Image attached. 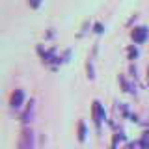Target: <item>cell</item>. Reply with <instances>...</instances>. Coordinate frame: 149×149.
<instances>
[{"label":"cell","mask_w":149,"mask_h":149,"mask_svg":"<svg viewBox=\"0 0 149 149\" xmlns=\"http://www.w3.org/2000/svg\"><path fill=\"white\" fill-rule=\"evenodd\" d=\"M132 37L136 41H143V37H146V28H138V30L132 34Z\"/></svg>","instance_id":"1"},{"label":"cell","mask_w":149,"mask_h":149,"mask_svg":"<svg viewBox=\"0 0 149 149\" xmlns=\"http://www.w3.org/2000/svg\"><path fill=\"white\" fill-rule=\"evenodd\" d=\"M21 99H22V91H17L15 95H13V106H15V108H17V106H21V104H19Z\"/></svg>","instance_id":"2"},{"label":"cell","mask_w":149,"mask_h":149,"mask_svg":"<svg viewBox=\"0 0 149 149\" xmlns=\"http://www.w3.org/2000/svg\"><path fill=\"white\" fill-rule=\"evenodd\" d=\"M39 4V0H32V6H37Z\"/></svg>","instance_id":"3"}]
</instances>
